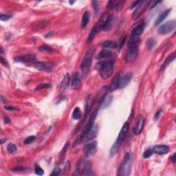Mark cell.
<instances>
[{"instance_id": "ba28073f", "label": "cell", "mask_w": 176, "mask_h": 176, "mask_svg": "<svg viewBox=\"0 0 176 176\" xmlns=\"http://www.w3.org/2000/svg\"><path fill=\"white\" fill-rule=\"evenodd\" d=\"M97 148V142H92L86 144L83 148V152L87 158H90L93 156L96 152Z\"/></svg>"}, {"instance_id": "836d02e7", "label": "cell", "mask_w": 176, "mask_h": 176, "mask_svg": "<svg viewBox=\"0 0 176 176\" xmlns=\"http://www.w3.org/2000/svg\"><path fill=\"white\" fill-rule=\"evenodd\" d=\"M68 146H69V142H66V144L64 145V147L61 151V153H60V161H62V160H63L64 157H65V154L66 153V151H67V149L68 148Z\"/></svg>"}, {"instance_id": "8992f818", "label": "cell", "mask_w": 176, "mask_h": 176, "mask_svg": "<svg viewBox=\"0 0 176 176\" xmlns=\"http://www.w3.org/2000/svg\"><path fill=\"white\" fill-rule=\"evenodd\" d=\"M176 27V22L174 20L173 21H167L166 23L164 24L163 25H162L161 26H160L158 29V34L162 35H167L169 33H170L172 32L173 30H175V28Z\"/></svg>"}, {"instance_id": "52a82bcc", "label": "cell", "mask_w": 176, "mask_h": 176, "mask_svg": "<svg viewBox=\"0 0 176 176\" xmlns=\"http://www.w3.org/2000/svg\"><path fill=\"white\" fill-rule=\"evenodd\" d=\"M151 1H149V0H147V1H142L141 3L139 4L138 6H137L136 9L133 12L132 15V19L135 20L138 18H139L140 15L146 10L148 6L150 5Z\"/></svg>"}, {"instance_id": "c3c4849f", "label": "cell", "mask_w": 176, "mask_h": 176, "mask_svg": "<svg viewBox=\"0 0 176 176\" xmlns=\"http://www.w3.org/2000/svg\"><path fill=\"white\" fill-rule=\"evenodd\" d=\"M161 112H162V110H158L156 113H155V114L154 115V119L156 121L158 119H159L160 114H161Z\"/></svg>"}, {"instance_id": "f546056e", "label": "cell", "mask_w": 176, "mask_h": 176, "mask_svg": "<svg viewBox=\"0 0 176 176\" xmlns=\"http://www.w3.org/2000/svg\"><path fill=\"white\" fill-rule=\"evenodd\" d=\"M117 46V44L113 41H106L102 43V48H115Z\"/></svg>"}, {"instance_id": "f5cc1de1", "label": "cell", "mask_w": 176, "mask_h": 176, "mask_svg": "<svg viewBox=\"0 0 176 176\" xmlns=\"http://www.w3.org/2000/svg\"><path fill=\"white\" fill-rule=\"evenodd\" d=\"M74 1H70V4H74Z\"/></svg>"}, {"instance_id": "ee69618b", "label": "cell", "mask_w": 176, "mask_h": 176, "mask_svg": "<svg viewBox=\"0 0 176 176\" xmlns=\"http://www.w3.org/2000/svg\"><path fill=\"white\" fill-rule=\"evenodd\" d=\"M26 169L25 167H23V166H17V167H15V168H13L11 169L12 171H23Z\"/></svg>"}, {"instance_id": "816d5d0a", "label": "cell", "mask_w": 176, "mask_h": 176, "mask_svg": "<svg viewBox=\"0 0 176 176\" xmlns=\"http://www.w3.org/2000/svg\"><path fill=\"white\" fill-rule=\"evenodd\" d=\"M171 161H172V162L173 164H175V162H176V158H175V153H174V154H173L172 156H171Z\"/></svg>"}, {"instance_id": "7a4b0ae2", "label": "cell", "mask_w": 176, "mask_h": 176, "mask_svg": "<svg viewBox=\"0 0 176 176\" xmlns=\"http://www.w3.org/2000/svg\"><path fill=\"white\" fill-rule=\"evenodd\" d=\"M133 156H131L130 153H126L123 158L122 163L120 166L118 172L119 176H128L131 173V169L132 166Z\"/></svg>"}, {"instance_id": "e0dca14e", "label": "cell", "mask_w": 176, "mask_h": 176, "mask_svg": "<svg viewBox=\"0 0 176 176\" xmlns=\"http://www.w3.org/2000/svg\"><path fill=\"white\" fill-rule=\"evenodd\" d=\"M94 104V97L92 95H88L85 99V115L89 114L90 112V110H92V108Z\"/></svg>"}, {"instance_id": "277c9868", "label": "cell", "mask_w": 176, "mask_h": 176, "mask_svg": "<svg viewBox=\"0 0 176 176\" xmlns=\"http://www.w3.org/2000/svg\"><path fill=\"white\" fill-rule=\"evenodd\" d=\"M113 62L112 61H108L101 63L100 74L102 79H108L110 78L113 73Z\"/></svg>"}, {"instance_id": "ab89813d", "label": "cell", "mask_w": 176, "mask_h": 176, "mask_svg": "<svg viewBox=\"0 0 176 176\" xmlns=\"http://www.w3.org/2000/svg\"><path fill=\"white\" fill-rule=\"evenodd\" d=\"M11 17H12V15H8V14L0 15V19H1V21H8V20L10 19Z\"/></svg>"}, {"instance_id": "8d00e7d4", "label": "cell", "mask_w": 176, "mask_h": 176, "mask_svg": "<svg viewBox=\"0 0 176 176\" xmlns=\"http://www.w3.org/2000/svg\"><path fill=\"white\" fill-rule=\"evenodd\" d=\"M35 140H36V137H35V135H30V136L27 137L25 140H24V143L25 144H29L32 143V142H34Z\"/></svg>"}, {"instance_id": "30bf717a", "label": "cell", "mask_w": 176, "mask_h": 176, "mask_svg": "<svg viewBox=\"0 0 176 176\" xmlns=\"http://www.w3.org/2000/svg\"><path fill=\"white\" fill-rule=\"evenodd\" d=\"M81 76L79 72H75L72 76V83H71V88L72 90H77L81 88Z\"/></svg>"}, {"instance_id": "44dd1931", "label": "cell", "mask_w": 176, "mask_h": 176, "mask_svg": "<svg viewBox=\"0 0 176 176\" xmlns=\"http://www.w3.org/2000/svg\"><path fill=\"white\" fill-rule=\"evenodd\" d=\"M124 2L123 1H109L107 5V8L108 10H119L122 7Z\"/></svg>"}, {"instance_id": "b9f144b4", "label": "cell", "mask_w": 176, "mask_h": 176, "mask_svg": "<svg viewBox=\"0 0 176 176\" xmlns=\"http://www.w3.org/2000/svg\"><path fill=\"white\" fill-rule=\"evenodd\" d=\"M61 169L59 168V167H55L54 169V170H53L52 173H51V175L53 176V175H58L60 173H61Z\"/></svg>"}, {"instance_id": "f6af8a7d", "label": "cell", "mask_w": 176, "mask_h": 176, "mask_svg": "<svg viewBox=\"0 0 176 176\" xmlns=\"http://www.w3.org/2000/svg\"><path fill=\"white\" fill-rule=\"evenodd\" d=\"M4 109L6 110L9 111H16L17 110V108H13V107H10V106H5L4 107Z\"/></svg>"}, {"instance_id": "8fae6325", "label": "cell", "mask_w": 176, "mask_h": 176, "mask_svg": "<svg viewBox=\"0 0 176 176\" xmlns=\"http://www.w3.org/2000/svg\"><path fill=\"white\" fill-rule=\"evenodd\" d=\"M129 128H130V124H129V122H125L123 124V126H122L121 130L119 134V136H118V138L116 140L118 142L122 144V142L124 141L127 136V134L128 133Z\"/></svg>"}, {"instance_id": "74e56055", "label": "cell", "mask_w": 176, "mask_h": 176, "mask_svg": "<svg viewBox=\"0 0 176 176\" xmlns=\"http://www.w3.org/2000/svg\"><path fill=\"white\" fill-rule=\"evenodd\" d=\"M35 173L36 174L38 175H43L44 173V171L43 169H41V166H39L38 164H35Z\"/></svg>"}, {"instance_id": "9c48e42d", "label": "cell", "mask_w": 176, "mask_h": 176, "mask_svg": "<svg viewBox=\"0 0 176 176\" xmlns=\"http://www.w3.org/2000/svg\"><path fill=\"white\" fill-rule=\"evenodd\" d=\"M98 133V127L97 125H94L92 127V128L91 129L88 133H87L85 135L81 138V140L83 142H90L91 140H92L94 138H95L96 137Z\"/></svg>"}, {"instance_id": "83f0119b", "label": "cell", "mask_w": 176, "mask_h": 176, "mask_svg": "<svg viewBox=\"0 0 176 176\" xmlns=\"http://www.w3.org/2000/svg\"><path fill=\"white\" fill-rule=\"evenodd\" d=\"M175 59V53L174 52L172 54L169 56V57L165 60V61L164 62V63L162 64V66L161 67V70H163V69L166 68L167 66H168L170 63H171V62L174 61Z\"/></svg>"}, {"instance_id": "1f68e13d", "label": "cell", "mask_w": 176, "mask_h": 176, "mask_svg": "<svg viewBox=\"0 0 176 176\" xmlns=\"http://www.w3.org/2000/svg\"><path fill=\"white\" fill-rule=\"evenodd\" d=\"M146 45L149 50H151L156 45V41L154 39H153V38H149V39L147 40Z\"/></svg>"}, {"instance_id": "681fc988", "label": "cell", "mask_w": 176, "mask_h": 176, "mask_svg": "<svg viewBox=\"0 0 176 176\" xmlns=\"http://www.w3.org/2000/svg\"><path fill=\"white\" fill-rule=\"evenodd\" d=\"M160 2H161V1H151V4H152V5H149V6H151V8H150L151 9H152V8H154V7H155V6H156L157 4H160Z\"/></svg>"}, {"instance_id": "f35d334b", "label": "cell", "mask_w": 176, "mask_h": 176, "mask_svg": "<svg viewBox=\"0 0 176 176\" xmlns=\"http://www.w3.org/2000/svg\"><path fill=\"white\" fill-rule=\"evenodd\" d=\"M153 154V150L151 148H149L145 150L143 153V157L144 158H149L151 156V155Z\"/></svg>"}, {"instance_id": "9a60e30c", "label": "cell", "mask_w": 176, "mask_h": 176, "mask_svg": "<svg viewBox=\"0 0 176 176\" xmlns=\"http://www.w3.org/2000/svg\"><path fill=\"white\" fill-rule=\"evenodd\" d=\"M133 74L131 72H128L127 74H124L123 77H121L119 82V88H124V87H126L130 83L131 78H132Z\"/></svg>"}, {"instance_id": "4dcf8cb0", "label": "cell", "mask_w": 176, "mask_h": 176, "mask_svg": "<svg viewBox=\"0 0 176 176\" xmlns=\"http://www.w3.org/2000/svg\"><path fill=\"white\" fill-rule=\"evenodd\" d=\"M82 117L81 111L79 108H75L72 113V118L75 120H80Z\"/></svg>"}, {"instance_id": "2e32d148", "label": "cell", "mask_w": 176, "mask_h": 176, "mask_svg": "<svg viewBox=\"0 0 176 176\" xmlns=\"http://www.w3.org/2000/svg\"><path fill=\"white\" fill-rule=\"evenodd\" d=\"M144 28V23L141 21L140 24L135 26L131 31V36L133 37H138L143 32Z\"/></svg>"}, {"instance_id": "d4e9b609", "label": "cell", "mask_w": 176, "mask_h": 176, "mask_svg": "<svg viewBox=\"0 0 176 176\" xmlns=\"http://www.w3.org/2000/svg\"><path fill=\"white\" fill-rule=\"evenodd\" d=\"M70 77L69 74H66L65 77H63V80H62L61 85H60V89H61V91H64L66 89L68 88L69 83H70Z\"/></svg>"}, {"instance_id": "d6986e66", "label": "cell", "mask_w": 176, "mask_h": 176, "mask_svg": "<svg viewBox=\"0 0 176 176\" xmlns=\"http://www.w3.org/2000/svg\"><path fill=\"white\" fill-rule=\"evenodd\" d=\"M100 29H101V27H100L99 25L98 24H95V25L93 26V28H92V30H91L90 32V35H89V36L88 37V39H87V41H86L87 43H90L91 42L93 41L94 39L95 36L97 34L98 31H99Z\"/></svg>"}, {"instance_id": "ffe728a7", "label": "cell", "mask_w": 176, "mask_h": 176, "mask_svg": "<svg viewBox=\"0 0 176 176\" xmlns=\"http://www.w3.org/2000/svg\"><path fill=\"white\" fill-rule=\"evenodd\" d=\"M121 77V74H118L114 78H113L110 87H109V90H110V92H113V91L116 90L118 88H119V82Z\"/></svg>"}, {"instance_id": "60d3db41", "label": "cell", "mask_w": 176, "mask_h": 176, "mask_svg": "<svg viewBox=\"0 0 176 176\" xmlns=\"http://www.w3.org/2000/svg\"><path fill=\"white\" fill-rule=\"evenodd\" d=\"M126 39H127V37L126 36H124L121 39V41L120 42V44L119 45V50H121V49L122 48V47L124 46V44H125V42H126Z\"/></svg>"}, {"instance_id": "d6a6232c", "label": "cell", "mask_w": 176, "mask_h": 176, "mask_svg": "<svg viewBox=\"0 0 176 176\" xmlns=\"http://www.w3.org/2000/svg\"><path fill=\"white\" fill-rule=\"evenodd\" d=\"M39 50L40 51H41V52H54V50H53V48H52V47L48 46V45H46V44L40 46L39 48Z\"/></svg>"}, {"instance_id": "484cf974", "label": "cell", "mask_w": 176, "mask_h": 176, "mask_svg": "<svg viewBox=\"0 0 176 176\" xmlns=\"http://www.w3.org/2000/svg\"><path fill=\"white\" fill-rule=\"evenodd\" d=\"M170 10H164L162 12L161 14H160L158 17L157 18V19L155 20V26H158L159 25L160 23H162V21H164V19H166V17L168 16V15L169 14V13H170Z\"/></svg>"}, {"instance_id": "f907efd6", "label": "cell", "mask_w": 176, "mask_h": 176, "mask_svg": "<svg viewBox=\"0 0 176 176\" xmlns=\"http://www.w3.org/2000/svg\"><path fill=\"white\" fill-rule=\"evenodd\" d=\"M4 123L8 124L10 122V119L8 116H4Z\"/></svg>"}, {"instance_id": "7402d4cb", "label": "cell", "mask_w": 176, "mask_h": 176, "mask_svg": "<svg viewBox=\"0 0 176 176\" xmlns=\"http://www.w3.org/2000/svg\"><path fill=\"white\" fill-rule=\"evenodd\" d=\"M113 57V53L111 52L110 50H106V49H104L101 52L99 53V55H98L97 59H111Z\"/></svg>"}, {"instance_id": "5b68a950", "label": "cell", "mask_w": 176, "mask_h": 176, "mask_svg": "<svg viewBox=\"0 0 176 176\" xmlns=\"http://www.w3.org/2000/svg\"><path fill=\"white\" fill-rule=\"evenodd\" d=\"M15 62L23 63L28 66H35L37 63L36 56L35 54H26L21 55L15 58Z\"/></svg>"}, {"instance_id": "e575fe53", "label": "cell", "mask_w": 176, "mask_h": 176, "mask_svg": "<svg viewBox=\"0 0 176 176\" xmlns=\"http://www.w3.org/2000/svg\"><path fill=\"white\" fill-rule=\"evenodd\" d=\"M17 147L15 144L13 143H9L7 146V151L9 152L10 153H14L15 152H16L17 151Z\"/></svg>"}, {"instance_id": "603a6c76", "label": "cell", "mask_w": 176, "mask_h": 176, "mask_svg": "<svg viewBox=\"0 0 176 176\" xmlns=\"http://www.w3.org/2000/svg\"><path fill=\"white\" fill-rule=\"evenodd\" d=\"M109 90V88L108 86H104L101 88V90H100V92L98 94L96 101L99 102V105H100L102 99H104L105 96L107 95V93H108V91Z\"/></svg>"}, {"instance_id": "d590c367", "label": "cell", "mask_w": 176, "mask_h": 176, "mask_svg": "<svg viewBox=\"0 0 176 176\" xmlns=\"http://www.w3.org/2000/svg\"><path fill=\"white\" fill-rule=\"evenodd\" d=\"M51 87V85L50 83H42L40 84L39 85H37L35 88V90L38 91V90H43V89H47Z\"/></svg>"}, {"instance_id": "7bdbcfd3", "label": "cell", "mask_w": 176, "mask_h": 176, "mask_svg": "<svg viewBox=\"0 0 176 176\" xmlns=\"http://www.w3.org/2000/svg\"><path fill=\"white\" fill-rule=\"evenodd\" d=\"M92 4H93V8L95 10V13L96 14L98 10H99V2L97 1H92Z\"/></svg>"}, {"instance_id": "ac0fdd59", "label": "cell", "mask_w": 176, "mask_h": 176, "mask_svg": "<svg viewBox=\"0 0 176 176\" xmlns=\"http://www.w3.org/2000/svg\"><path fill=\"white\" fill-rule=\"evenodd\" d=\"M112 100H113V96L112 95H111V94L106 95L99 105L100 109L103 110V109L108 108V107L110 105L111 102H112Z\"/></svg>"}, {"instance_id": "7dc6e473", "label": "cell", "mask_w": 176, "mask_h": 176, "mask_svg": "<svg viewBox=\"0 0 176 176\" xmlns=\"http://www.w3.org/2000/svg\"><path fill=\"white\" fill-rule=\"evenodd\" d=\"M141 2H142V1H135L134 3L131 4V6L130 8H131V9H132V8H133L137 7V6H139V4H140V3H141Z\"/></svg>"}, {"instance_id": "5bb4252c", "label": "cell", "mask_w": 176, "mask_h": 176, "mask_svg": "<svg viewBox=\"0 0 176 176\" xmlns=\"http://www.w3.org/2000/svg\"><path fill=\"white\" fill-rule=\"evenodd\" d=\"M153 153L158 155H164L166 154L169 152V148L168 146L164 145V144H160V145H155L152 149Z\"/></svg>"}, {"instance_id": "f1b7e54d", "label": "cell", "mask_w": 176, "mask_h": 176, "mask_svg": "<svg viewBox=\"0 0 176 176\" xmlns=\"http://www.w3.org/2000/svg\"><path fill=\"white\" fill-rule=\"evenodd\" d=\"M121 143H119V142L116 141V142L113 144V146L111 147V148L110 149V153L111 156H113V155L116 154L118 151H119V149L120 146H121Z\"/></svg>"}, {"instance_id": "7c38bea8", "label": "cell", "mask_w": 176, "mask_h": 176, "mask_svg": "<svg viewBox=\"0 0 176 176\" xmlns=\"http://www.w3.org/2000/svg\"><path fill=\"white\" fill-rule=\"evenodd\" d=\"M144 122H145L144 117L143 116L140 115L138 119V121L134 127V130H133V133H134L135 135H139L140 133L142 132L144 126Z\"/></svg>"}, {"instance_id": "bcb514c9", "label": "cell", "mask_w": 176, "mask_h": 176, "mask_svg": "<svg viewBox=\"0 0 176 176\" xmlns=\"http://www.w3.org/2000/svg\"><path fill=\"white\" fill-rule=\"evenodd\" d=\"M0 61H1V63L2 64V65L5 66L6 67H8V66H9V65H8V61H6L5 59H4V58L2 57H1V58H0Z\"/></svg>"}, {"instance_id": "3957f363", "label": "cell", "mask_w": 176, "mask_h": 176, "mask_svg": "<svg viewBox=\"0 0 176 176\" xmlns=\"http://www.w3.org/2000/svg\"><path fill=\"white\" fill-rule=\"evenodd\" d=\"M95 50L93 48H91L87 52L85 56L84 59L82 61L81 65V74L82 77L85 78L87 75L90 72L91 65H92V56L94 53Z\"/></svg>"}, {"instance_id": "4316f807", "label": "cell", "mask_w": 176, "mask_h": 176, "mask_svg": "<svg viewBox=\"0 0 176 176\" xmlns=\"http://www.w3.org/2000/svg\"><path fill=\"white\" fill-rule=\"evenodd\" d=\"M116 21L115 17H110V18L108 20V21L106 22V24H105L103 27H102V30L105 31H109L110 30L112 26L114 24V22Z\"/></svg>"}, {"instance_id": "cb8c5ba5", "label": "cell", "mask_w": 176, "mask_h": 176, "mask_svg": "<svg viewBox=\"0 0 176 176\" xmlns=\"http://www.w3.org/2000/svg\"><path fill=\"white\" fill-rule=\"evenodd\" d=\"M90 13L89 11H85L83 15V17H82L81 19V27L82 28H85L87 25H88L89 21H90Z\"/></svg>"}, {"instance_id": "6da1fadb", "label": "cell", "mask_w": 176, "mask_h": 176, "mask_svg": "<svg viewBox=\"0 0 176 176\" xmlns=\"http://www.w3.org/2000/svg\"><path fill=\"white\" fill-rule=\"evenodd\" d=\"M140 44L139 37H133L129 43L128 49L124 55V60L127 63L134 61L138 55V49Z\"/></svg>"}, {"instance_id": "4fadbf2b", "label": "cell", "mask_w": 176, "mask_h": 176, "mask_svg": "<svg viewBox=\"0 0 176 176\" xmlns=\"http://www.w3.org/2000/svg\"><path fill=\"white\" fill-rule=\"evenodd\" d=\"M38 70L46 71V72H50L52 70V64L46 63V62H37L34 66Z\"/></svg>"}]
</instances>
